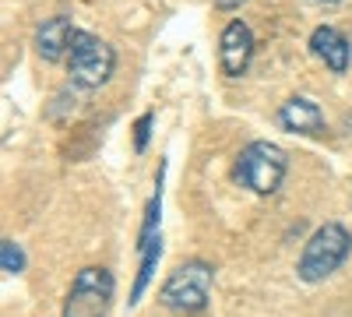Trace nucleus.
<instances>
[{
    "instance_id": "2",
    "label": "nucleus",
    "mask_w": 352,
    "mask_h": 317,
    "mask_svg": "<svg viewBox=\"0 0 352 317\" xmlns=\"http://www.w3.org/2000/svg\"><path fill=\"white\" fill-rule=\"evenodd\" d=\"M212 282H215V268L204 261H187L176 272H169V278L162 282L159 300L162 307L176 310V314H197L208 307L212 296Z\"/></svg>"
},
{
    "instance_id": "8",
    "label": "nucleus",
    "mask_w": 352,
    "mask_h": 317,
    "mask_svg": "<svg viewBox=\"0 0 352 317\" xmlns=\"http://www.w3.org/2000/svg\"><path fill=\"white\" fill-rule=\"evenodd\" d=\"M310 50L324 61L335 74H345L349 71V56H352V46H349V39L338 32V28H331V25H320V28H314V36H310Z\"/></svg>"
},
{
    "instance_id": "5",
    "label": "nucleus",
    "mask_w": 352,
    "mask_h": 317,
    "mask_svg": "<svg viewBox=\"0 0 352 317\" xmlns=\"http://www.w3.org/2000/svg\"><path fill=\"white\" fill-rule=\"evenodd\" d=\"M67 64H71V81L78 89H99V85H106L109 74H113L116 53H113L109 43L96 39L92 32H74Z\"/></svg>"
},
{
    "instance_id": "7",
    "label": "nucleus",
    "mask_w": 352,
    "mask_h": 317,
    "mask_svg": "<svg viewBox=\"0 0 352 317\" xmlns=\"http://www.w3.org/2000/svg\"><path fill=\"white\" fill-rule=\"evenodd\" d=\"M278 124L285 131H292V134H320V131H324V113H320V106L314 99L292 96L278 109Z\"/></svg>"
},
{
    "instance_id": "9",
    "label": "nucleus",
    "mask_w": 352,
    "mask_h": 317,
    "mask_svg": "<svg viewBox=\"0 0 352 317\" xmlns=\"http://www.w3.org/2000/svg\"><path fill=\"white\" fill-rule=\"evenodd\" d=\"M74 32H78V28H71V18H64V14L43 21L39 32H36V50H39V56H43V61H50V64L60 61L64 53H71Z\"/></svg>"
},
{
    "instance_id": "6",
    "label": "nucleus",
    "mask_w": 352,
    "mask_h": 317,
    "mask_svg": "<svg viewBox=\"0 0 352 317\" xmlns=\"http://www.w3.org/2000/svg\"><path fill=\"white\" fill-rule=\"evenodd\" d=\"M250 56H254V36L247 21H229L226 32L219 39V61H222V71L229 78H240L247 67H250Z\"/></svg>"
},
{
    "instance_id": "3",
    "label": "nucleus",
    "mask_w": 352,
    "mask_h": 317,
    "mask_svg": "<svg viewBox=\"0 0 352 317\" xmlns=\"http://www.w3.org/2000/svg\"><path fill=\"white\" fill-rule=\"evenodd\" d=\"M289 159L275 141H250L236 159V180L254 194H275L285 180Z\"/></svg>"
},
{
    "instance_id": "1",
    "label": "nucleus",
    "mask_w": 352,
    "mask_h": 317,
    "mask_svg": "<svg viewBox=\"0 0 352 317\" xmlns=\"http://www.w3.org/2000/svg\"><path fill=\"white\" fill-rule=\"evenodd\" d=\"M352 250V237L342 222H324L317 233L307 240L303 254H300V265H296V275L303 282H324L328 275H335L342 268V261Z\"/></svg>"
},
{
    "instance_id": "12",
    "label": "nucleus",
    "mask_w": 352,
    "mask_h": 317,
    "mask_svg": "<svg viewBox=\"0 0 352 317\" xmlns=\"http://www.w3.org/2000/svg\"><path fill=\"white\" fill-rule=\"evenodd\" d=\"M152 120H155L152 113H144V117L134 124V131H138V134H134V149H138V152H144V145H148V127H152Z\"/></svg>"
},
{
    "instance_id": "10",
    "label": "nucleus",
    "mask_w": 352,
    "mask_h": 317,
    "mask_svg": "<svg viewBox=\"0 0 352 317\" xmlns=\"http://www.w3.org/2000/svg\"><path fill=\"white\" fill-rule=\"evenodd\" d=\"M141 265H138V278H134V289H131V307L144 296V289H148V282H152V272L159 265V257H162V240H148V243H141Z\"/></svg>"
},
{
    "instance_id": "13",
    "label": "nucleus",
    "mask_w": 352,
    "mask_h": 317,
    "mask_svg": "<svg viewBox=\"0 0 352 317\" xmlns=\"http://www.w3.org/2000/svg\"><path fill=\"white\" fill-rule=\"evenodd\" d=\"M240 4H243V0H215L219 11H232V8H240Z\"/></svg>"
},
{
    "instance_id": "11",
    "label": "nucleus",
    "mask_w": 352,
    "mask_h": 317,
    "mask_svg": "<svg viewBox=\"0 0 352 317\" xmlns=\"http://www.w3.org/2000/svg\"><path fill=\"white\" fill-rule=\"evenodd\" d=\"M0 268H4L8 275L25 272V250H21V243H14V240L0 243Z\"/></svg>"
},
{
    "instance_id": "14",
    "label": "nucleus",
    "mask_w": 352,
    "mask_h": 317,
    "mask_svg": "<svg viewBox=\"0 0 352 317\" xmlns=\"http://www.w3.org/2000/svg\"><path fill=\"white\" fill-rule=\"evenodd\" d=\"M320 4H338V0H320Z\"/></svg>"
},
{
    "instance_id": "4",
    "label": "nucleus",
    "mask_w": 352,
    "mask_h": 317,
    "mask_svg": "<svg viewBox=\"0 0 352 317\" xmlns=\"http://www.w3.org/2000/svg\"><path fill=\"white\" fill-rule=\"evenodd\" d=\"M116 296V278L109 268H81L67 289L64 317H106Z\"/></svg>"
}]
</instances>
